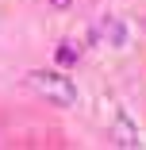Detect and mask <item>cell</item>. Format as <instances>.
Segmentation results:
<instances>
[{"mask_svg": "<svg viewBox=\"0 0 146 150\" xmlns=\"http://www.w3.org/2000/svg\"><path fill=\"white\" fill-rule=\"evenodd\" d=\"M27 85H31L39 96H46L50 104H62V108H73V104H77V85H73L66 73L35 69V73H27Z\"/></svg>", "mask_w": 146, "mask_h": 150, "instance_id": "obj_1", "label": "cell"}, {"mask_svg": "<svg viewBox=\"0 0 146 150\" xmlns=\"http://www.w3.org/2000/svg\"><path fill=\"white\" fill-rule=\"evenodd\" d=\"M54 58H58V66H73L77 62V42H62L54 50Z\"/></svg>", "mask_w": 146, "mask_h": 150, "instance_id": "obj_2", "label": "cell"}, {"mask_svg": "<svg viewBox=\"0 0 146 150\" xmlns=\"http://www.w3.org/2000/svg\"><path fill=\"white\" fill-rule=\"evenodd\" d=\"M50 4H54V8H69V0H50Z\"/></svg>", "mask_w": 146, "mask_h": 150, "instance_id": "obj_3", "label": "cell"}]
</instances>
